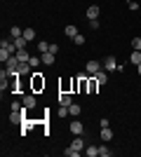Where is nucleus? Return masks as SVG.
I'll return each mask as SVG.
<instances>
[{
    "label": "nucleus",
    "mask_w": 141,
    "mask_h": 157,
    "mask_svg": "<svg viewBox=\"0 0 141 157\" xmlns=\"http://www.w3.org/2000/svg\"><path fill=\"white\" fill-rule=\"evenodd\" d=\"M19 66H21V61H19V56L14 54V56H10V59H7L5 71L10 73V75H19Z\"/></svg>",
    "instance_id": "1"
},
{
    "label": "nucleus",
    "mask_w": 141,
    "mask_h": 157,
    "mask_svg": "<svg viewBox=\"0 0 141 157\" xmlns=\"http://www.w3.org/2000/svg\"><path fill=\"white\" fill-rule=\"evenodd\" d=\"M104 71H106V73L118 71V61H115V56H106V59H104Z\"/></svg>",
    "instance_id": "2"
},
{
    "label": "nucleus",
    "mask_w": 141,
    "mask_h": 157,
    "mask_svg": "<svg viewBox=\"0 0 141 157\" xmlns=\"http://www.w3.org/2000/svg\"><path fill=\"white\" fill-rule=\"evenodd\" d=\"M85 71H87V75H96V73L101 71V66H99V61H94V59H89L87 63H85Z\"/></svg>",
    "instance_id": "3"
},
{
    "label": "nucleus",
    "mask_w": 141,
    "mask_h": 157,
    "mask_svg": "<svg viewBox=\"0 0 141 157\" xmlns=\"http://www.w3.org/2000/svg\"><path fill=\"white\" fill-rule=\"evenodd\" d=\"M0 49H7L10 54L19 52V49H17V45H14V40H2V42H0Z\"/></svg>",
    "instance_id": "4"
},
{
    "label": "nucleus",
    "mask_w": 141,
    "mask_h": 157,
    "mask_svg": "<svg viewBox=\"0 0 141 157\" xmlns=\"http://www.w3.org/2000/svg\"><path fill=\"white\" fill-rule=\"evenodd\" d=\"M82 122L80 120H73V122H71V134H75V136H82Z\"/></svg>",
    "instance_id": "5"
},
{
    "label": "nucleus",
    "mask_w": 141,
    "mask_h": 157,
    "mask_svg": "<svg viewBox=\"0 0 141 157\" xmlns=\"http://www.w3.org/2000/svg\"><path fill=\"white\" fill-rule=\"evenodd\" d=\"M45 87V80L40 78V73H33V89L38 92V89H42Z\"/></svg>",
    "instance_id": "6"
},
{
    "label": "nucleus",
    "mask_w": 141,
    "mask_h": 157,
    "mask_svg": "<svg viewBox=\"0 0 141 157\" xmlns=\"http://www.w3.org/2000/svg\"><path fill=\"white\" fill-rule=\"evenodd\" d=\"M35 103H38V101H35L33 94H26V96H24V108H28V110H31V108H35Z\"/></svg>",
    "instance_id": "7"
},
{
    "label": "nucleus",
    "mask_w": 141,
    "mask_h": 157,
    "mask_svg": "<svg viewBox=\"0 0 141 157\" xmlns=\"http://www.w3.org/2000/svg\"><path fill=\"white\" fill-rule=\"evenodd\" d=\"M71 103H73L71 94H68V92H61L59 94V105H71Z\"/></svg>",
    "instance_id": "8"
},
{
    "label": "nucleus",
    "mask_w": 141,
    "mask_h": 157,
    "mask_svg": "<svg viewBox=\"0 0 141 157\" xmlns=\"http://www.w3.org/2000/svg\"><path fill=\"white\" fill-rule=\"evenodd\" d=\"M96 87H101V85L96 82V78L92 75V80H87V94H94V92H96Z\"/></svg>",
    "instance_id": "9"
},
{
    "label": "nucleus",
    "mask_w": 141,
    "mask_h": 157,
    "mask_svg": "<svg viewBox=\"0 0 141 157\" xmlns=\"http://www.w3.org/2000/svg\"><path fill=\"white\" fill-rule=\"evenodd\" d=\"M87 19H99V5L87 7Z\"/></svg>",
    "instance_id": "10"
},
{
    "label": "nucleus",
    "mask_w": 141,
    "mask_h": 157,
    "mask_svg": "<svg viewBox=\"0 0 141 157\" xmlns=\"http://www.w3.org/2000/svg\"><path fill=\"white\" fill-rule=\"evenodd\" d=\"M99 136L104 138V141H111V138H113V131L108 129V127H101V131H99Z\"/></svg>",
    "instance_id": "11"
},
{
    "label": "nucleus",
    "mask_w": 141,
    "mask_h": 157,
    "mask_svg": "<svg viewBox=\"0 0 141 157\" xmlns=\"http://www.w3.org/2000/svg\"><path fill=\"white\" fill-rule=\"evenodd\" d=\"M94 78H96V82H99V85H106V82H108V73H106V71H99Z\"/></svg>",
    "instance_id": "12"
},
{
    "label": "nucleus",
    "mask_w": 141,
    "mask_h": 157,
    "mask_svg": "<svg viewBox=\"0 0 141 157\" xmlns=\"http://www.w3.org/2000/svg\"><path fill=\"white\" fill-rule=\"evenodd\" d=\"M71 148H75L78 152H80V150H85V141H82V136H78V138H75L73 143H71Z\"/></svg>",
    "instance_id": "13"
},
{
    "label": "nucleus",
    "mask_w": 141,
    "mask_h": 157,
    "mask_svg": "<svg viewBox=\"0 0 141 157\" xmlns=\"http://www.w3.org/2000/svg\"><path fill=\"white\" fill-rule=\"evenodd\" d=\"M42 63H45V66H52L54 63V52H45V54H42Z\"/></svg>",
    "instance_id": "14"
},
{
    "label": "nucleus",
    "mask_w": 141,
    "mask_h": 157,
    "mask_svg": "<svg viewBox=\"0 0 141 157\" xmlns=\"http://www.w3.org/2000/svg\"><path fill=\"white\" fill-rule=\"evenodd\" d=\"M68 113H71V115H73V117H80V105H78V103H71V105H68Z\"/></svg>",
    "instance_id": "15"
},
{
    "label": "nucleus",
    "mask_w": 141,
    "mask_h": 157,
    "mask_svg": "<svg viewBox=\"0 0 141 157\" xmlns=\"http://www.w3.org/2000/svg\"><path fill=\"white\" fill-rule=\"evenodd\" d=\"M31 68H33L31 63H21V66H19V75H33V73H31Z\"/></svg>",
    "instance_id": "16"
},
{
    "label": "nucleus",
    "mask_w": 141,
    "mask_h": 157,
    "mask_svg": "<svg viewBox=\"0 0 141 157\" xmlns=\"http://www.w3.org/2000/svg\"><path fill=\"white\" fill-rule=\"evenodd\" d=\"M17 56H19L21 63H28V59H31V54H28L26 49H19V52H17Z\"/></svg>",
    "instance_id": "17"
},
{
    "label": "nucleus",
    "mask_w": 141,
    "mask_h": 157,
    "mask_svg": "<svg viewBox=\"0 0 141 157\" xmlns=\"http://www.w3.org/2000/svg\"><path fill=\"white\" fill-rule=\"evenodd\" d=\"M129 61H132V63H134V66H139V63H141V52H139V49H134V52H132V56H129Z\"/></svg>",
    "instance_id": "18"
},
{
    "label": "nucleus",
    "mask_w": 141,
    "mask_h": 157,
    "mask_svg": "<svg viewBox=\"0 0 141 157\" xmlns=\"http://www.w3.org/2000/svg\"><path fill=\"white\" fill-rule=\"evenodd\" d=\"M10 35H12V38L17 40V38H21V35H24V31H21L19 26H12V28H10Z\"/></svg>",
    "instance_id": "19"
},
{
    "label": "nucleus",
    "mask_w": 141,
    "mask_h": 157,
    "mask_svg": "<svg viewBox=\"0 0 141 157\" xmlns=\"http://www.w3.org/2000/svg\"><path fill=\"white\" fill-rule=\"evenodd\" d=\"M24 38H26L28 42H31V40H35V31H33V28H24Z\"/></svg>",
    "instance_id": "20"
},
{
    "label": "nucleus",
    "mask_w": 141,
    "mask_h": 157,
    "mask_svg": "<svg viewBox=\"0 0 141 157\" xmlns=\"http://www.w3.org/2000/svg\"><path fill=\"white\" fill-rule=\"evenodd\" d=\"M99 155H101V157H111L113 152H111V148H108V145H99Z\"/></svg>",
    "instance_id": "21"
},
{
    "label": "nucleus",
    "mask_w": 141,
    "mask_h": 157,
    "mask_svg": "<svg viewBox=\"0 0 141 157\" xmlns=\"http://www.w3.org/2000/svg\"><path fill=\"white\" fill-rule=\"evenodd\" d=\"M64 33H66L68 38H75V35H78V28H75V26H66V28H64Z\"/></svg>",
    "instance_id": "22"
},
{
    "label": "nucleus",
    "mask_w": 141,
    "mask_h": 157,
    "mask_svg": "<svg viewBox=\"0 0 141 157\" xmlns=\"http://www.w3.org/2000/svg\"><path fill=\"white\" fill-rule=\"evenodd\" d=\"M26 42H28V40L24 38V35H21V38H17V40H14V45H17V49H24V47H26Z\"/></svg>",
    "instance_id": "23"
},
{
    "label": "nucleus",
    "mask_w": 141,
    "mask_h": 157,
    "mask_svg": "<svg viewBox=\"0 0 141 157\" xmlns=\"http://www.w3.org/2000/svg\"><path fill=\"white\" fill-rule=\"evenodd\" d=\"M85 152H87L89 157H96L99 155V148H96V145H89V148H85Z\"/></svg>",
    "instance_id": "24"
},
{
    "label": "nucleus",
    "mask_w": 141,
    "mask_h": 157,
    "mask_svg": "<svg viewBox=\"0 0 141 157\" xmlns=\"http://www.w3.org/2000/svg\"><path fill=\"white\" fill-rule=\"evenodd\" d=\"M38 49H40V54H45V52H49V45H47L45 40H40V42H38Z\"/></svg>",
    "instance_id": "25"
},
{
    "label": "nucleus",
    "mask_w": 141,
    "mask_h": 157,
    "mask_svg": "<svg viewBox=\"0 0 141 157\" xmlns=\"http://www.w3.org/2000/svg\"><path fill=\"white\" fill-rule=\"evenodd\" d=\"M10 56H12V54L7 52V49H0V61H2V63H7V59H10Z\"/></svg>",
    "instance_id": "26"
},
{
    "label": "nucleus",
    "mask_w": 141,
    "mask_h": 157,
    "mask_svg": "<svg viewBox=\"0 0 141 157\" xmlns=\"http://www.w3.org/2000/svg\"><path fill=\"white\" fill-rule=\"evenodd\" d=\"M64 152H66V157H78L80 155V152L75 150V148H71V145H68V150H64Z\"/></svg>",
    "instance_id": "27"
},
{
    "label": "nucleus",
    "mask_w": 141,
    "mask_h": 157,
    "mask_svg": "<svg viewBox=\"0 0 141 157\" xmlns=\"http://www.w3.org/2000/svg\"><path fill=\"white\" fill-rule=\"evenodd\" d=\"M42 59H38V56H31V59H28V63L33 66V68H38V63H40Z\"/></svg>",
    "instance_id": "28"
},
{
    "label": "nucleus",
    "mask_w": 141,
    "mask_h": 157,
    "mask_svg": "<svg viewBox=\"0 0 141 157\" xmlns=\"http://www.w3.org/2000/svg\"><path fill=\"white\" fill-rule=\"evenodd\" d=\"M132 47H134V49H139V52H141V38H134V40H132Z\"/></svg>",
    "instance_id": "29"
},
{
    "label": "nucleus",
    "mask_w": 141,
    "mask_h": 157,
    "mask_svg": "<svg viewBox=\"0 0 141 157\" xmlns=\"http://www.w3.org/2000/svg\"><path fill=\"white\" fill-rule=\"evenodd\" d=\"M73 42H75V45H85V38H82L80 33H78V35H75V38H73Z\"/></svg>",
    "instance_id": "30"
},
{
    "label": "nucleus",
    "mask_w": 141,
    "mask_h": 157,
    "mask_svg": "<svg viewBox=\"0 0 141 157\" xmlns=\"http://www.w3.org/2000/svg\"><path fill=\"white\" fill-rule=\"evenodd\" d=\"M89 28H94V31H96V28H99V19H89Z\"/></svg>",
    "instance_id": "31"
},
{
    "label": "nucleus",
    "mask_w": 141,
    "mask_h": 157,
    "mask_svg": "<svg viewBox=\"0 0 141 157\" xmlns=\"http://www.w3.org/2000/svg\"><path fill=\"white\" fill-rule=\"evenodd\" d=\"M136 71H139V75H141V63H139V66H136Z\"/></svg>",
    "instance_id": "32"
}]
</instances>
